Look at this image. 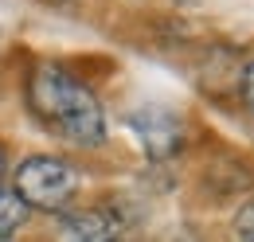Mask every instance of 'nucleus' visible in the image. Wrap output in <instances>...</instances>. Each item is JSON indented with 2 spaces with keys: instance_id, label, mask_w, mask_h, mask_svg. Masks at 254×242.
<instances>
[{
  "instance_id": "obj_5",
  "label": "nucleus",
  "mask_w": 254,
  "mask_h": 242,
  "mask_svg": "<svg viewBox=\"0 0 254 242\" xmlns=\"http://www.w3.org/2000/svg\"><path fill=\"white\" fill-rule=\"evenodd\" d=\"M24 223H28V203L16 195V187L0 183V239H12Z\"/></svg>"
},
{
  "instance_id": "obj_6",
  "label": "nucleus",
  "mask_w": 254,
  "mask_h": 242,
  "mask_svg": "<svg viewBox=\"0 0 254 242\" xmlns=\"http://www.w3.org/2000/svg\"><path fill=\"white\" fill-rule=\"evenodd\" d=\"M235 239L239 242H254V203H243L235 215Z\"/></svg>"
},
{
  "instance_id": "obj_7",
  "label": "nucleus",
  "mask_w": 254,
  "mask_h": 242,
  "mask_svg": "<svg viewBox=\"0 0 254 242\" xmlns=\"http://www.w3.org/2000/svg\"><path fill=\"white\" fill-rule=\"evenodd\" d=\"M239 90H243V102H247V110L254 114V62L243 66V78H239Z\"/></svg>"
},
{
  "instance_id": "obj_3",
  "label": "nucleus",
  "mask_w": 254,
  "mask_h": 242,
  "mask_svg": "<svg viewBox=\"0 0 254 242\" xmlns=\"http://www.w3.org/2000/svg\"><path fill=\"white\" fill-rule=\"evenodd\" d=\"M129 129L137 133L141 149L153 160H168L184 149V121L168 110H137L129 118Z\"/></svg>"
},
{
  "instance_id": "obj_4",
  "label": "nucleus",
  "mask_w": 254,
  "mask_h": 242,
  "mask_svg": "<svg viewBox=\"0 0 254 242\" xmlns=\"http://www.w3.org/2000/svg\"><path fill=\"white\" fill-rule=\"evenodd\" d=\"M63 242H118V219L102 207L63 211Z\"/></svg>"
},
{
  "instance_id": "obj_1",
  "label": "nucleus",
  "mask_w": 254,
  "mask_h": 242,
  "mask_svg": "<svg viewBox=\"0 0 254 242\" xmlns=\"http://www.w3.org/2000/svg\"><path fill=\"white\" fill-rule=\"evenodd\" d=\"M28 102H32L35 118L51 129H59V137L78 145V149H98L106 137V118L98 106L94 90L86 82H78L63 66H39L28 82Z\"/></svg>"
},
{
  "instance_id": "obj_2",
  "label": "nucleus",
  "mask_w": 254,
  "mask_h": 242,
  "mask_svg": "<svg viewBox=\"0 0 254 242\" xmlns=\"http://www.w3.org/2000/svg\"><path fill=\"white\" fill-rule=\"evenodd\" d=\"M16 195L28 203V211H55L63 215L78 195V172L59 156H28L16 168Z\"/></svg>"
},
{
  "instance_id": "obj_9",
  "label": "nucleus",
  "mask_w": 254,
  "mask_h": 242,
  "mask_svg": "<svg viewBox=\"0 0 254 242\" xmlns=\"http://www.w3.org/2000/svg\"><path fill=\"white\" fill-rule=\"evenodd\" d=\"M0 242H12V239H0Z\"/></svg>"
},
{
  "instance_id": "obj_8",
  "label": "nucleus",
  "mask_w": 254,
  "mask_h": 242,
  "mask_svg": "<svg viewBox=\"0 0 254 242\" xmlns=\"http://www.w3.org/2000/svg\"><path fill=\"white\" fill-rule=\"evenodd\" d=\"M4 172H8V160H4V149H0V180H4Z\"/></svg>"
}]
</instances>
